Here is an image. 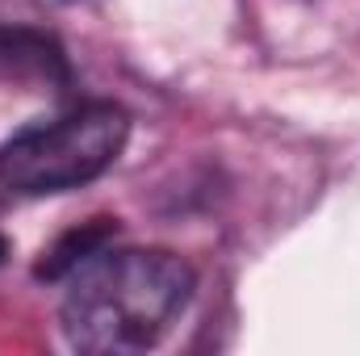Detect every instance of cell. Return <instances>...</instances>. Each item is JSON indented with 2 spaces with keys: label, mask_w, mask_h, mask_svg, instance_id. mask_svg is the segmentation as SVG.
<instances>
[{
  "label": "cell",
  "mask_w": 360,
  "mask_h": 356,
  "mask_svg": "<svg viewBox=\"0 0 360 356\" xmlns=\"http://www.w3.org/2000/svg\"><path fill=\"white\" fill-rule=\"evenodd\" d=\"M113 231H117V222H109V218H92V222H84V227L68 231V235L46 252V260L38 265V276H46V281L72 276L84 260H92L96 252H105V243L113 239Z\"/></svg>",
  "instance_id": "3957f363"
},
{
  "label": "cell",
  "mask_w": 360,
  "mask_h": 356,
  "mask_svg": "<svg viewBox=\"0 0 360 356\" xmlns=\"http://www.w3.org/2000/svg\"><path fill=\"white\" fill-rule=\"evenodd\" d=\"M4 256H8V243H4V239H0V265H4Z\"/></svg>",
  "instance_id": "277c9868"
},
{
  "label": "cell",
  "mask_w": 360,
  "mask_h": 356,
  "mask_svg": "<svg viewBox=\"0 0 360 356\" xmlns=\"http://www.w3.org/2000/svg\"><path fill=\"white\" fill-rule=\"evenodd\" d=\"M126 113L117 105H84L59 122L30 126L0 147V193L42 197L96 180L126 147Z\"/></svg>",
  "instance_id": "7a4b0ae2"
},
{
  "label": "cell",
  "mask_w": 360,
  "mask_h": 356,
  "mask_svg": "<svg viewBox=\"0 0 360 356\" xmlns=\"http://www.w3.org/2000/svg\"><path fill=\"white\" fill-rule=\"evenodd\" d=\"M193 298V268L164 248L96 252L72 272L63 331L80 352H143Z\"/></svg>",
  "instance_id": "6da1fadb"
}]
</instances>
